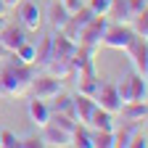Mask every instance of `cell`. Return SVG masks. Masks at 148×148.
Returning <instances> with one entry per match:
<instances>
[{
    "instance_id": "1",
    "label": "cell",
    "mask_w": 148,
    "mask_h": 148,
    "mask_svg": "<svg viewBox=\"0 0 148 148\" xmlns=\"http://www.w3.org/2000/svg\"><path fill=\"white\" fill-rule=\"evenodd\" d=\"M34 79V69L32 64H5L0 66V95H24Z\"/></svg>"
},
{
    "instance_id": "2",
    "label": "cell",
    "mask_w": 148,
    "mask_h": 148,
    "mask_svg": "<svg viewBox=\"0 0 148 148\" xmlns=\"http://www.w3.org/2000/svg\"><path fill=\"white\" fill-rule=\"evenodd\" d=\"M132 27L130 24H122V21H114V24H106L103 29V37H101V45L106 48H114V50H124L130 42H132Z\"/></svg>"
},
{
    "instance_id": "3",
    "label": "cell",
    "mask_w": 148,
    "mask_h": 148,
    "mask_svg": "<svg viewBox=\"0 0 148 148\" xmlns=\"http://www.w3.org/2000/svg\"><path fill=\"white\" fill-rule=\"evenodd\" d=\"M116 90H119L122 103L145 101V92H148V90H145V77H143V74H138V71H132V74H127V77L119 79Z\"/></svg>"
},
{
    "instance_id": "4",
    "label": "cell",
    "mask_w": 148,
    "mask_h": 148,
    "mask_svg": "<svg viewBox=\"0 0 148 148\" xmlns=\"http://www.w3.org/2000/svg\"><path fill=\"white\" fill-rule=\"evenodd\" d=\"M42 8L37 0H21L18 3V24H21L27 32H37L42 27Z\"/></svg>"
},
{
    "instance_id": "5",
    "label": "cell",
    "mask_w": 148,
    "mask_h": 148,
    "mask_svg": "<svg viewBox=\"0 0 148 148\" xmlns=\"http://www.w3.org/2000/svg\"><path fill=\"white\" fill-rule=\"evenodd\" d=\"M103 29H106V16H92L90 21L82 24L79 37H77V45H85V48H95V45H101Z\"/></svg>"
},
{
    "instance_id": "6",
    "label": "cell",
    "mask_w": 148,
    "mask_h": 148,
    "mask_svg": "<svg viewBox=\"0 0 148 148\" xmlns=\"http://www.w3.org/2000/svg\"><path fill=\"white\" fill-rule=\"evenodd\" d=\"M29 90H32L34 98L50 101L53 95H58V92L64 90V85H61V77H56V74H42V77H34L32 79Z\"/></svg>"
},
{
    "instance_id": "7",
    "label": "cell",
    "mask_w": 148,
    "mask_h": 148,
    "mask_svg": "<svg viewBox=\"0 0 148 148\" xmlns=\"http://www.w3.org/2000/svg\"><path fill=\"white\" fill-rule=\"evenodd\" d=\"M95 103L98 108L108 111V114H119V108H122V98H119V90L116 85H108V82H101V87L95 90Z\"/></svg>"
},
{
    "instance_id": "8",
    "label": "cell",
    "mask_w": 148,
    "mask_h": 148,
    "mask_svg": "<svg viewBox=\"0 0 148 148\" xmlns=\"http://www.w3.org/2000/svg\"><path fill=\"white\" fill-rule=\"evenodd\" d=\"M127 53H130V61H132V69L138 71V74H148V42H145V37H132V42H130L127 48H124Z\"/></svg>"
},
{
    "instance_id": "9",
    "label": "cell",
    "mask_w": 148,
    "mask_h": 148,
    "mask_svg": "<svg viewBox=\"0 0 148 148\" xmlns=\"http://www.w3.org/2000/svg\"><path fill=\"white\" fill-rule=\"evenodd\" d=\"M92 108H95V98H92V95H85V92L71 95V116H74L77 124H87Z\"/></svg>"
},
{
    "instance_id": "10",
    "label": "cell",
    "mask_w": 148,
    "mask_h": 148,
    "mask_svg": "<svg viewBox=\"0 0 148 148\" xmlns=\"http://www.w3.org/2000/svg\"><path fill=\"white\" fill-rule=\"evenodd\" d=\"M0 42L5 45V50L8 53H13L21 42H27V29L21 27V24H11V21H5V27L0 29Z\"/></svg>"
},
{
    "instance_id": "11",
    "label": "cell",
    "mask_w": 148,
    "mask_h": 148,
    "mask_svg": "<svg viewBox=\"0 0 148 148\" xmlns=\"http://www.w3.org/2000/svg\"><path fill=\"white\" fill-rule=\"evenodd\" d=\"M27 114H29V122H34L37 127H45L50 122V103L32 95V101L27 103Z\"/></svg>"
},
{
    "instance_id": "12",
    "label": "cell",
    "mask_w": 148,
    "mask_h": 148,
    "mask_svg": "<svg viewBox=\"0 0 148 148\" xmlns=\"http://www.w3.org/2000/svg\"><path fill=\"white\" fill-rule=\"evenodd\" d=\"M42 130V145H71V132H66V130H61V127H56L53 122H48L45 127H40Z\"/></svg>"
},
{
    "instance_id": "13",
    "label": "cell",
    "mask_w": 148,
    "mask_h": 148,
    "mask_svg": "<svg viewBox=\"0 0 148 148\" xmlns=\"http://www.w3.org/2000/svg\"><path fill=\"white\" fill-rule=\"evenodd\" d=\"M87 127L90 130H103V132H114V114H108V111H103V108H98V103H95V108H92V114H90V119H87Z\"/></svg>"
},
{
    "instance_id": "14",
    "label": "cell",
    "mask_w": 148,
    "mask_h": 148,
    "mask_svg": "<svg viewBox=\"0 0 148 148\" xmlns=\"http://www.w3.org/2000/svg\"><path fill=\"white\" fill-rule=\"evenodd\" d=\"M108 16H114V21L130 24V18H132V8H130V0H111Z\"/></svg>"
},
{
    "instance_id": "15",
    "label": "cell",
    "mask_w": 148,
    "mask_h": 148,
    "mask_svg": "<svg viewBox=\"0 0 148 148\" xmlns=\"http://www.w3.org/2000/svg\"><path fill=\"white\" fill-rule=\"evenodd\" d=\"M69 18H71V13L61 5V0H53V5H50V24H53V29H61Z\"/></svg>"
},
{
    "instance_id": "16",
    "label": "cell",
    "mask_w": 148,
    "mask_h": 148,
    "mask_svg": "<svg viewBox=\"0 0 148 148\" xmlns=\"http://www.w3.org/2000/svg\"><path fill=\"white\" fill-rule=\"evenodd\" d=\"M90 143H92V148H111V145H114V132L90 130Z\"/></svg>"
},
{
    "instance_id": "17",
    "label": "cell",
    "mask_w": 148,
    "mask_h": 148,
    "mask_svg": "<svg viewBox=\"0 0 148 148\" xmlns=\"http://www.w3.org/2000/svg\"><path fill=\"white\" fill-rule=\"evenodd\" d=\"M130 27H132V32L138 37H148V13L140 11V13H132V18H130Z\"/></svg>"
},
{
    "instance_id": "18",
    "label": "cell",
    "mask_w": 148,
    "mask_h": 148,
    "mask_svg": "<svg viewBox=\"0 0 148 148\" xmlns=\"http://www.w3.org/2000/svg\"><path fill=\"white\" fill-rule=\"evenodd\" d=\"M85 5L90 8V13H92V16H108L111 0H85Z\"/></svg>"
},
{
    "instance_id": "19",
    "label": "cell",
    "mask_w": 148,
    "mask_h": 148,
    "mask_svg": "<svg viewBox=\"0 0 148 148\" xmlns=\"http://www.w3.org/2000/svg\"><path fill=\"white\" fill-rule=\"evenodd\" d=\"M0 148H18V135L11 130H0Z\"/></svg>"
},
{
    "instance_id": "20",
    "label": "cell",
    "mask_w": 148,
    "mask_h": 148,
    "mask_svg": "<svg viewBox=\"0 0 148 148\" xmlns=\"http://www.w3.org/2000/svg\"><path fill=\"white\" fill-rule=\"evenodd\" d=\"M18 148H42V138H40V135H27V138H18Z\"/></svg>"
},
{
    "instance_id": "21",
    "label": "cell",
    "mask_w": 148,
    "mask_h": 148,
    "mask_svg": "<svg viewBox=\"0 0 148 148\" xmlns=\"http://www.w3.org/2000/svg\"><path fill=\"white\" fill-rule=\"evenodd\" d=\"M61 5H64L69 13H77L79 8H85V0H61Z\"/></svg>"
},
{
    "instance_id": "22",
    "label": "cell",
    "mask_w": 148,
    "mask_h": 148,
    "mask_svg": "<svg viewBox=\"0 0 148 148\" xmlns=\"http://www.w3.org/2000/svg\"><path fill=\"white\" fill-rule=\"evenodd\" d=\"M3 3H5V8H13V5H18V3H21V0H3Z\"/></svg>"
},
{
    "instance_id": "23",
    "label": "cell",
    "mask_w": 148,
    "mask_h": 148,
    "mask_svg": "<svg viewBox=\"0 0 148 148\" xmlns=\"http://www.w3.org/2000/svg\"><path fill=\"white\" fill-rule=\"evenodd\" d=\"M0 58H8V50H5V45L0 42Z\"/></svg>"
},
{
    "instance_id": "24",
    "label": "cell",
    "mask_w": 148,
    "mask_h": 148,
    "mask_svg": "<svg viewBox=\"0 0 148 148\" xmlns=\"http://www.w3.org/2000/svg\"><path fill=\"white\" fill-rule=\"evenodd\" d=\"M5 21H8V18H5V13H0V29L5 27Z\"/></svg>"
},
{
    "instance_id": "25",
    "label": "cell",
    "mask_w": 148,
    "mask_h": 148,
    "mask_svg": "<svg viewBox=\"0 0 148 148\" xmlns=\"http://www.w3.org/2000/svg\"><path fill=\"white\" fill-rule=\"evenodd\" d=\"M0 13H5V3H3V0H0Z\"/></svg>"
}]
</instances>
